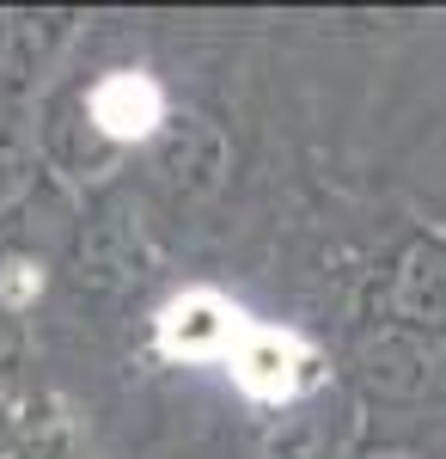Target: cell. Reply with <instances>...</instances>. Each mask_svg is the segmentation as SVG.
Returning a JSON list of instances; mask_svg holds the SVG:
<instances>
[{
    "instance_id": "cell-1",
    "label": "cell",
    "mask_w": 446,
    "mask_h": 459,
    "mask_svg": "<svg viewBox=\"0 0 446 459\" xmlns=\"http://www.w3.org/2000/svg\"><path fill=\"white\" fill-rule=\"evenodd\" d=\"M244 343L239 307L214 300V294H190L166 313V350L177 355H233Z\"/></svg>"
},
{
    "instance_id": "cell-4",
    "label": "cell",
    "mask_w": 446,
    "mask_h": 459,
    "mask_svg": "<svg viewBox=\"0 0 446 459\" xmlns=\"http://www.w3.org/2000/svg\"><path fill=\"white\" fill-rule=\"evenodd\" d=\"M398 307L410 318H434L446 325V246H422L398 270Z\"/></svg>"
},
{
    "instance_id": "cell-2",
    "label": "cell",
    "mask_w": 446,
    "mask_h": 459,
    "mask_svg": "<svg viewBox=\"0 0 446 459\" xmlns=\"http://www.w3.org/2000/svg\"><path fill=\"white\" fill-rule=\"evenodd\" d=\"M92 123H99L104 135H116V142H135L147 135L159 117H166V99H159V86L147 80V74H104L99 86H92Z\"/></svg>"
},
{
    "instance_id": "cell-3",
    "label": "cell",
    "mask_w": 446,
    "mask_h": 459,
    "mask_svg": "<svg viewBox=\"0 0 446 459\" xmlns=\"http://www.w3.org/2000/svg\"><path fill=\"white\" fill-rule=\"evenodd\" d=\"M294 361H300V355H294L287 337H275V331H244V343L233 350V374H239L257 398H287V392H294Z\"/></svg>"
}]
</instances>
